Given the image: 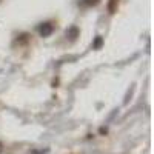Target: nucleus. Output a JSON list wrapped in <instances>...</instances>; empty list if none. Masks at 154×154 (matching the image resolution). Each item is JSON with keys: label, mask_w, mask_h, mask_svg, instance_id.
I'll return each instance as SVG.
<instances>
[{"label": "nucleus", "mask_w": 154, "mask_h": 154, "mask_svg": "<svg viewBox=\"0 0 154 154\" xmlns=\"http://www.w3.org/2000/svg\"><path fill=\"white\" fill-rule=\"evenodd\" d=\"M51 31H53V26H51V25H45V26L42 28V34L43 35H48Z\"/></svg>", "instance_id": "nucleus-1"}, {"label": "nucleus", "mask_w": 154, "mask_h": 154, "mask_svg": "<svg viewBox=\"0 0 154 154\" xmlns=\"http://www.w3.org/2000/svg\"><path fill=\"white\" fill-rule=\"evenodd\" d=\"M117 3V0H111V3H109V11L114 12V5Z\"/></svg>", "instance_id": "nucleus-2"}]
</instances>
